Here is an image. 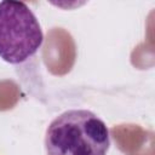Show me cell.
I'll return each mask as SVG.
<instances>
[{"label":"cell","mask_w":155,"mask_h":155,"mask_svg":"<svg viewBox=\"0 0 155 155\" xmlns=\"http://www.w3.org/2000/svg\"><path fill=\"white\" fill-rule=\"evenodd\" d=\"M109 130L94 113L73 109L58 115L47 127V155H107Z\"/></svg>","instance_id":"1"},{"label":"cell","mask_w":155,"mask_h":155,"mask_svg":"<svg viewBox=\"0 0 155 155\" xmlns=\"http://www.w3.org/2000/svg\"><path fill=\"white\" fill-rule=\"evenodd\" d=\"M44 34L40 23L27 4L0 2V58L19 64L33 57L41 47Z\"/></svg>","instance_id":"2"}]
</instances>
